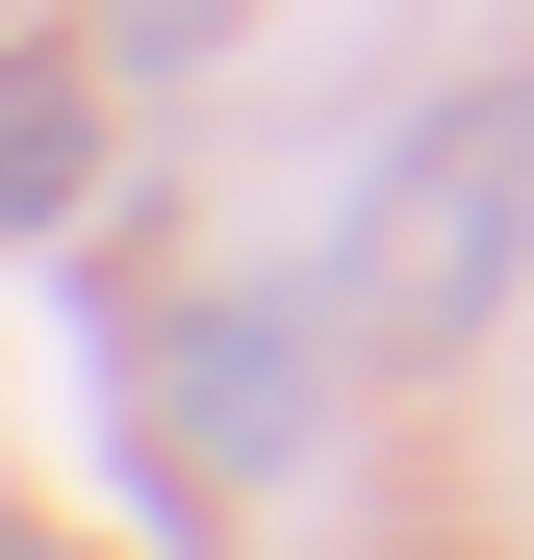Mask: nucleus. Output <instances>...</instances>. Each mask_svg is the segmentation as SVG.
Masks as SVG:
<instances>
[{
  "label": "nucleus",
  "instance_id": "nucleus-2",
  "mask_svg": "<svg viewBox=\"0 0 534 560\" xmlns=\"http://www.w3.org/2000/svg\"><path fill=\"white\" fill-rule=\"evenodd\" d=\"M51 178H76V103H51V77H0V230H51Z\"/></svg>",
  "mask_w": 534,
  "mask_h": 560
},
{
  "label": "nucleus",
  "instance_id": "nucleus-1",
  "mask_svg": "<svg viewBox=\"0 0 534 560\" xmlns=\"http://www.w3.org/2000/svg\"><path fill=\"white\" fill-rule=\"evenodd\" d=\"M509 205H534V103H459V128L407 153L382 255H356V331H459L484 280H509Z\"/></svg>",
  "mask_w": 534,
  "mask_h": 560
}]
</instances>
